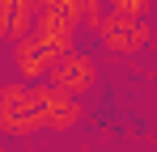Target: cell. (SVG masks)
Listing matches in <instances>:
<instances>
[{"mask_svg": "<svg viewBox=\"0 0 157 152\" xmlns=\"http://www.w3.org/2000/svg\"><path fill=\"white\" fill-rule=\"evenodd\" d=\"M47 63H51V55L38 47L34 38L13 42V68L21 72V85H26V80H43V76H47Z\"/></svg>", "mask_w": 157, "mask_h": 152, "instance_id": "5", "label": "cell"}, {"mask_svg": "<svg viewBox=\"0 0 157 152\" xmlns=\"http://www.w3.org/2000/svg\"><path fill=\"white\" fill-rule=\"evenodd\" d=\"M9 4H17V0H0V9H9Z\"/></svg>", "mask_w": 157, "mask_h": 152, "instance_id": "7", "label": "cell"}, {"mask_svg": "<svg viewBox=\"0 0 157 152\" xmlns=\"http://www.w3.org/2000/svg\"><path fill=\"white\" fill-rule=\"evenodd\" d=\"M98 63L85 55V51H64V55H55L51 63H47V76H43V85H51L59 93H68V97H85V93H94L98 89Z\"/></svg>", "mask_w": 157, "mask_h": 152, "instance_id": "2", "label": "cell"}, {"mask_svg": "<svg viewBox=\"0 0 157 152\" xmlns=\"http://www.w3.org/2000/svg\"><path fill=\"white\" fill-rule=\"evenodd\" d=\"M106 4H110L106 13H115V17H140V21L153 9V0H106Z\"/></svg>", "mask_w": 157, "mask_h": 152, "instance_id": "6", "label": "cell"}, {"mask_svg": "<svg viewBox=\"0 0 157 152\" xmlns=\"http://www.w3.org/2000/svg\"><path fill=\"white\" fill-rule=\"evenodd\" d=\"M89 30L98 34V42H102L110 55H136V51H144L149 42H153V25L140 21V17H115V13H102Z\"/></svg>", "mask_w": 157, "mask_h": 152, "instance_id": "3", "label": "cell"}, {"mask_svg": "<svg viewBox=\"0 0 157 152\" xmlns=\"http://www.w3.org/2000/svg\"><path fill=\"white\" fill-rule=\"evenodd\" d=\"M0 131L13 139H26L34 131H43V110H38V89L9 80L0 85Z\"/></svg>", "mask_w": 157, "mask_h": 152, "instance_id": "1", "label": "cell"}, {"mask_svg": "<svg viewBox=\"0 0 157 152\" xmlns=\"http://www.w3.org/2000/svg\"><path fill=\"white\" fill-rule=\"evenodd\" d=\"M38 89V110H43V131H72V127L85 123V101L81 97H68L51 85H34Z\"/></svg>", "mask_w": 157, "mask_h": 152, "instance_id": "4", "label": "cell"}]
</instances>
